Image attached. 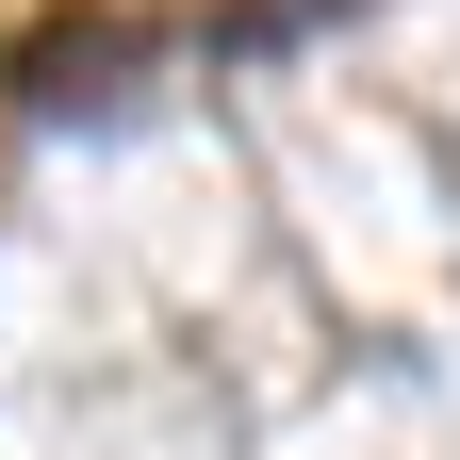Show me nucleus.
Instances as JSON below:
<instances>
[{
	"label": "nucleus",
	"instance_id": "1",
	"mask_svg": "<svg viewBox=\"0 0 460 460\" xmlns=\"http://www.w3.org/2000/svg\"><path fill=\"white\" fill-rule=\"evenodd\" d=\"M132 49H148V17H132V0L49 17V33L17 49V99H33V115H83V99H115V83H132Z\"/></svg>",
	"mask_w": 460,
	"mask_h": 460
}]
</instances>
